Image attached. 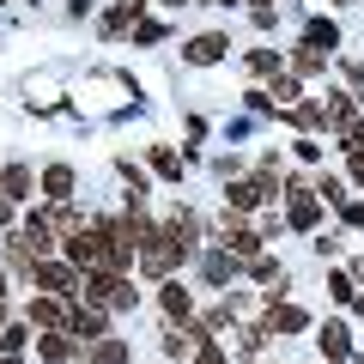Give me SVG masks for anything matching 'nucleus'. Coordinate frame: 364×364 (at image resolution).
I'll use <instances>...</instances> for the list:
<instances>
[{
    "label": "nucleus",
    "mask_w": 364,
    "mask_h": 364,
    "mask_svg": "<svg viewBox=\"0 0 364 364\" xmlns=\"http://www.w3.org/2000/svg\"><path fill=\"white\" fill-rule=\"evenodd\" d=\"M67 328H73V334H104V316H97V310H73Z\"/></svg>",
    "instance_id": "nucleus-11"
},
{
    "label": "nucleus",
    "mask_w": 364,
    "mask_h": 364,
    "mask_svg": "<svg viewBox=\"0 0 364 364\" xmlns=\"http://www.w3.org/2000/svg\"><path fill=\"white\" fill-rule=\"evenodd\" d=\"M0 322H6V279H0Z\"/></svg>",
    "instance_id": "nucleus-19"
},
{
    "label": "nucleus",
    "mask_w": 364,
    "mask_h": 364,
    "mask_svg": "<svg viewBox=\"0 0 364 364\" xmlns=\"http://www.w3.org/2000/svg\"><path fill=\"white\" fill-rule=\"evenodd\" d=\"M158 304H164L170 322H188V316H195V304H188V291H182V286H164V291H158Z\"/></svg>",
    "instance_id": "nucleus-4"
},
{
    "label": "nucleus",
    "mask_w": 364,
    "mask_h": 364,
    "mask_svg": "<svg viewBox=\"0 0 364 364\" xmlns=\"http://www.w3.org/2000/svg\"><path fill=\"white\" fill-rule=\"evenodd\" d=\"M85 364H128V346H122V340H97Z\"/></svg>",
    "instance_id": "nucleus-6"
},
{
    "label": "nucleus",
    "mask_w": 364,
    "mask_h": 364,
    "mask_svg": "<svg viewBox=\"0 0 364 364\" xmlns=\"http://www.w3.org/2000/svg\"><path fill=\"white\" fill-rule=\"evenodd\" d=\"M273 310H267V328H279V334H298V328H304V310H291V304H279V291H273Z\"/></svg>",
    "instance_id": "nucleus-3"
},
{
    "label": "nucleus",
    "mask_w": 364,
    "mask_h": 364,
    "mask_svg": "<svg viewBox=\"0 0 364 364\" xmlns=\"http://www.w3.org/2000/svg\"><path fill=\"white\" fill-rule=\"evenodd\" d=\"M322 67H328V61H322L316 49H298V73H322Z\"/></svg>",
    "instance_id": "nucleus-14"
},
{
    "label": "nucleus",
    "mask_w": 364,
    "mask_h": 364,
    "mask_svg": "<svg viewBox=\"0 0 364 364\" xmlns=\"http://www.w3.org/2000/svg\"><path fill=\"white\" fill-rule=\"evenodd\" d=\"M0 364H18V352H6V358H0Z\"/></svg>",
    "instance_id": "nucleus-21"
},
{
    "label": "nucleus",
    "mask_w": 364,
    "mask_h": 364,
    "mask_svg": "<svg viewBox=\"0 0 364 364\" xmlns=\"http://www.w3.org/2000/svg\"><path fill=\"white\" fill-rule=\"evenodd\" d=\"M31 322H43V328H61V322H73V310H67L61 298H31Z\"/></svg>",
    "instance_id": "nucleus-2"
},
{
    "label": "nucleus",
    "mask_w": 364,
    "mask_h": 364,
    "mask_svg": "<svg viewBox=\"0 0 364 364\" xmlns=\"http://www.w3.org/2000/svg\"><path fill=\"white\" fill-rule=\"evenodd\" d=\"M37 352H43V364H67V358H79L67 334H43V340H37Z\"/></svg>",
    "instance_id": "nucleus-5"
},
{
    "label": "nucleus",
    "mask_w": 364,
    "mask_h": 364,
    "mask_svg": "<svg viewBox=\"0 0 364 364\" xmlns=\"http://www.w3.org/2000/svg\"><path fill=\"white\" fill-rule=\"evenodd\" d=\"M352 176H358V182H364V152H352Z\"/></svg>",
    "instance_id": "nucleus-18"
},
{
    "label": "nucleus",
    "mask_w": 364,
    "mask_h": 364,
    "mask_svg": "<svg viewBox=\"0 0 364 364\" xmlns=\"http://www.w3.org/2000/svg\"><path fill=\"white\" fill-rule=\"evenodd\" d=\"M346 225H364V200H352V207H346Z\"/></svg>",
    "instance_id": "nucleus-17"
},
{
    "label": "nucleus",
    "mask_w": 364,
    "mask_h": 364,
    "mask_svg": "<svg viewBox=\"0 0 364 364\" xmlns=\"http://www.w3.org/2000/svg\"><path fill=\"white\" fill-rule=\"evenodd\" d=\"M200 273H207L213 286H225V279H231V261H225V255H219V249H213V255H207V261H200Z\"/></svg>",
    "instance_id": "nucleus-10"
},
{
    "label": "nucleus",
    "mask_w": 364,
    "mask_h": 364,
    "mask_svg": "<svg viewBox=\"0 0 364 364\" xmlns=\"http://www.w3.org/2000/svg\"><path fill=\"white\" fill-rule=\"evenodd\" d=\"M43 182H49V195H55V200H61V195H67V188H73V170H67V164H55V170H49V176H43Z\"/></svg>",
    "instance_id": "nucleus-12"
},
{
    "label": "nucleus",
    "mask_w": 364,
    "mask_h": 364,
    "mask_svg": "<svg viewBox=\"0 0 364 364\" xmlns=\"http://www.w3.org/2000/svg\"><path fill=\"white\" fill-rule=\"evenodd\" d=\"M49 291H61V286H73V267H61V261H43V273H37Z\"/></svg>",
    "instance_id": "nucleus-9"
},
{
    "label": "nucleus",
    "mask_w": 364,
    "mask_h": 364,
    "mask_svg": "<svg viewBox=\"0 0 364 364\" xmlns=\"http://www.w3.org/2000/svg\"><path fill=\"white\" fill-rule=\"evenodd\" d=\"M316 213H322V207H316V200L298 188V195H291V225H298V231H310V225H316Z\"/></svg>",
    "instance_id": "nucleus-8"
},
{
    "label": "nucleus",
    "mask_w": 364,
    "mask_h": 364,
    "mask_svg": "<svg viewBox=\"0 0 364 364\" xmlns=\"http://www.w3.org/2000/svg\"><path fill=\"white\" fill-rule=\"evenodd\" d=\"M195 364H225V352H219V346H200V358H195Z\"/></svg>",
    "instance_id": "nucleus-16"
},
{
    "label": "nucleus",
    "mask_w": 364,
    "mask_h": 364,
    "mask_svg": "<svg viewBox=\"0 0 364 364\" xmlns=\"http://www.w3.org/2000/svg\"><path fill=\"white\" fill-rule=\"evenodd\" d=\"M322 352H328V358H346V352H352V340H346V328H340V322L322 328Z\"/></svg>",
    "instance_id": "nucleus-7"
},
{
    "label": "nucleus",
    "mask_w": 364,
    "mask_h": 364,
    "mask_svg": "<svg viewBox=\"0 0 364 364\" xmlns=\"http://www.w3.org/2000/svg\"><path fill=\"white\" fill-rule=\"evenodd\" d=\"M152 164H158V176H182V158L170 152V146H158V152H152Z\"/></svg>",
    "instance_id": "nucleus-13"
},
{
    "label": "nucleus",
    "mask_w": 364,
    "mask_h": 364,
    "mask_svg": "<svg viewBox=\"0 0 364 364\" xmlns=\"http://www.w3.org/2000/svg\"><path fill=\"white\" fill-rule=\"evenodd\" d=\"M249 67H255V73H279V55L261 49V55H249Z\"/></svg>",
    "instance_id": "nucleus-15"
},
{
    "label": "nucleus",
    "mask_w": 364,
    "mask_h": 364,
    "mask_svg": "<svg viewBox=\"0 0 364 364\" xmlns=\"http://www.w3.org/2000/svg\"><path fill=\"white\" fill-rule=\"evenodd\" d=\"M6 219H13V207H6V200H0V225H6Z\"/></svg>",
    "instance_id": "nucleus-20"
},
{
    "label": "nucleus",
    "mask_w": 364,
    "mask_h": 364,
    "mask_svg": "<svg viewBox=\"0 0 364 364\" xmlns=\"http://www.w3.org/2000/svg\"><path fill=\"white\" fill-rule=\"evenodd\" d=\"M170 6H182V0H170Z\"/></svg>",
    "instance_id": "nucleus-22"
},
{
    "label": "nucleus",
    "mask_w": 364,
    "mask_h": 364,
    "mask_svg": "<svg viewBox=\"0 0 364 364\" xmlns=\"http://www.w3.org/2000/svg\"><path fill=\"white\" fill-rule=\"evenodd\" d=\"M225 49H231V43H225L219 31H207V37H195L188 49H182V61H195V67H213V61H219Z\"/></svg>",
    "instance_id": "nucleus-1"
}]
</instances>
